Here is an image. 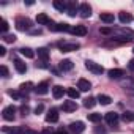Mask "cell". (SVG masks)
Returning <instances> with one entry per match:
<instances>
[{
  "mask_svg": "<svg viewBox=\"0 0 134 134\" xmlns=\"http://www.w3.org/2000/svg\"><path fill=\"white\" fill-rule=\"evenodd\" d=\"M57 46L62 52H73V51H77L81 47V44L77 41H58Z\"/></svg>",
  "mask_w": 134,
  "mask_h": 134,
  "instance_id": "obj_1",
  "label": "cell"
},
{
  "mask_svg": "<svg viewBox=\"0 0 134 134\" xmlns=\"http://www.w3.org/2000/svg\"><path fill=\"white\" fill-rule=\"evenodd\" d=\"M32 21L29 18H18L16 19V29L19 32H25V30H30L32 29Z\"/></svg>",
  "mask_w": 134,
  "mask_h": 134,
  "instance_id": "obj_2",
  "label": "cell"
},
{
  "mask_svg": "<svg viewBox=\"0 0 134 134\" xmlns=\"http://www.w3.org/2000/svg\"><path fill=\"white\" fill-rule=\"evenodd\" d=\"M16 112H18V109H16L14 106H7V107L3 109V112H2V117H3V120H7V121H14Z\"/></svg>",
  "mask_w": 134,
  "mask_h": 134,
  "instance_id": "obj_3",
  "label": "cell"
},
{
  "mask_svg": "<svg viewBox=\"0 0 134 134\" xmlns=\"http://www.w3.org/2000/svg\"><path fill=\"white\" fill-rule=\"evenodd\" d=\"M85 68L88 70V71H92L93 74H103L104 73V68L99 65V63H95V62H92V60H87L85 62Z\"/></svg>",
  "mask_w": 134,
  "mask_h": 134,
  "instance_id": "obj_4",
  "label": "cell"
},
{
  "mask_svg": "<svg viewBox=\"0 0 134 134\" xmlns=\"http://www.w3.org/2000/svg\"><path fill=\"white\" fill-rule=\"evenodd\" d=\"M120 85L123 87L125 92L134 95V79H132V77H123V79L120 81Z\"/></svg>",
  "mask_w": 134,
  "mask_h": 134,
  "instance_id": "obj_5",
  "label": "cell"
},
{
  "mask_svg": "<svg viewBox=\"0 0 134 134\" xmlns=\"http://www.w3.org/2000/svg\"><path fill=\"white\" fill-rule=\"evenodd\" d=\"M68 129H70L73 134H81V132H84L85 125H84L82 121H73V123L68 126Z\"/></svg>",
  "mask_w": 134,
  "mask_h": 134,
  "instance_id": "obj_6",
  "label": "cell"
},
{
  "mask_svg": "<svg viewBox=\"0 0 134 134\" xmlns=\"http://www.w3.org/2000/svg\"><path fill=\"white\" fill-rule=\"evenodd\" d=\"M79 16L84 18V19L92 16V8H90L88 3H81V5H79Z\"/></svg>",
  "mask_w": 134,
  "mask_h": 134,
  "instance_id": "obj_7",
  "label": "cell"
},
{
  "mask_svg": "<svg viewBox=\"0 0 134 134\" xmlns=\"http://www.w3.org/2000/svg\"><path fill=\"white\" fill-rule=\"evenodd\" d=\"M13 62H14V68H16V71H18L19 74H25V73H27V65H25L21 58H14Z\"/></svg>",
  "mask_w": 134,
  "mask_h": 134,
  "instance_id": "obj_8",
  "label": "cell"
},
{
  "mask_svg": "<svg viewBox=\"0 0 134 134\" xmlns=\"http://www.w3.org/2000/svg\"><path fill=\"white\" fill-rule=\"evenodd\" d=\"M58 68H60V71H71L73 68H74V63L71 62V60H68V58H66V60H62L60 63H58Z\"/></svg>",
  "mask_w": 134,
  "mask_h": 134,
  "instance_id": "obj_9",
  "label": "cell"
},
{
  "mask_svg": "<svg viewBox=\"0 0 134 134\" xmlns=\"http://www.w3.org/2000/svg\"><path fill=\"white\" fill-rule=\"evenodd\" d=\"M35 93L36 95H47L49 93V84L44 81V82H40L36 87H35Z\"/></svg>",
  "mask_w": 134,
  "mask_h": 134,
  "instance_id": "obj_10",
  "label": "cell"
},
{
  "mask_svg": "<svg viewBox=\"0 0 134 134\" xmlns=\"http://www.w3.org/2000/svg\"><path fill=\"white\" fill-rule=\"evenodd\" d=\"M104 120H106V123H107V125L115 126V125L118 123V114H115V112H107V114H106V117H104Z\"/></svg>",
  "mask_w": 134,
  "mask_h": 134,
  "instance_id": "obj_11",
  "label": "cell"
},
{
  "mask_svg": "<svg viewBox=\"0 0 134 134\" xmlns=\"http://www.w3.org/2000/svg\"><path fill=\"white\" fill-rule=\"evenodd\" d=\"M46 121L47 123H57L58 121V110L57 109H51L46 114Z\"/></svg>",
  "mask_w": 134,
  "mask_h": 134,
  "instance_id": "obj_12",
  "label": "cell"
},
{
  "mask_svg": "<svg viewBox=\"0 0 134 134\" xmlns=\"http://www.w3.org/2000/svg\"><path fill=\"white\" fill-rule=\"evenodd\" d=\"M71 33L76 36H85L87 35V27L85 25H74L71 27Z\"/></svg>",
  "mask_w": 134,
  "mask_h": 134,
  "instance_id": "obj_13",
  "label": "cell"
},
{
  "mask_svg": "<svg viewBox=\"0 0 134 134\" xmlns=\"http://www.w3.org/2000/svg\"><path fill=\"white\" fill-rule=\"evenodd\" d=\"M62 109L65 112H74V110H77V104H76V101H65L62 104Z\"/></svg>",
  "mask_w": 134,
  "mask_h": 134,
  "instance_id": "obj_14",
  "label": "cell"
},
{
  "mask_svg": "<svg viewBox=\"0 0 134 134\" xmlns=\"http://www.w3.org/2000/svg\"><path fill=\"white\" fill-rule=\"evenodd\" d=\"M36 22H38L40 25H49L52 21H51V18H49L47 14H44V13H40V14L36 16Z\"/></svg>",
  "mask_w": 134,
  "mask_h": 134,
  "instance_id": "obj_15",
  "label": "cell"
},
{
  "mask_svg": "<svg viewBox=\"0 0 134 134\" xmlns=\"http://www.w3.org/2000/svg\"><path fill=\"white\" fill-rule=\"evenodd\" d=\"M107 74H109V77H110V79H121V77L125 76V71H123V70L115 68V70H109V71H107Z\"/></svg>",
  "mask_w": 134,
  "mask_h": 134,
  "instance_id": "obj_16",
  "label": "cell"
},
{
  "mask_svg": "<svg viewBox=\"0 0 134 134\" xmlns=\"http://www.w3.org/2000/svg\"><path fill=\"white\" fill-rule=\"evenodd\" d=\"M77 88H79L81 92H88V90L92 88V84H90L87 79H79V81H77Z\"/></svg>",
  "mask_w": 134,
  "mask_h": 134,
  "instance_id": "obj_17",
  "label": "cell"
},
{
  "mask_svg": "<svg viewBox=\"0 0 134 134\" xmlns=\"http://www.w3.org/2000/svg\"><path fill=\"white\" fill-rule=\"evenodd\" d=\"M3 132H7V134H24V126H21V128H16V126H13V128L3 126Z\"/></svg>",
  "mask_w": 134,
  "mask_h": 134,
  "instance_id": "obj_18",
  "label": "cell"
},
{
  "mask_svg": "<svg viewBox=\"0 0 134 134\" xmlns=\"http://www.w3.org/2000/svg\"><path fill=\"white\" fill-rule=\"evenodd\" d=\"M54 8L55 10H58V11H66V10H68V3H66V2H63V0H54Z\"/></svg>",
  "mask_w": 134,
  "mask_h": 134,
  "instance_id": "obj_19",
  "label": "cell"
},
{
  "mask_svg": "<svg viewBox=\"0 0 134 134\" xmlns=\"http://www.w3.org/2000/svg\"><path fill=\"white\" fill-rule=\"evenodd\" d=\"M70 16H76V13H79V5L76 2H68V10H66Z\"/></svg>",
  "mask_w": 134,
  "mask_h": 134,
  "instance_id": "obj_20",
  "label": "cell"
},
{
  "mask_svg": "<svg viewBox=\"0 0 134 134\" xmlns=\"http://www.w3.org/2000/svg\"><path fill=\"white\" fill-rule=\"evenodd\" d=\"M118 19H120L121 24H129V22L132 21V14H131V13H125V11H121V13L118 14Z\"/></svg>",
  "mask_w": 134,
  "mask_h": 134,
  "instance_id": "obj_21",
  "label": "cell"
},
{
  "mask_svg": "<svg viewBox=\"0 0 134 134\" xmlns=\"http://www.w3.org/2000/svg\"><path fill=\"white\" fill-rule=\"evenodd\" d=\"M63 95H65V90H63L62 85H55V87L52 88V96H54L55 99H60Z\"/></svg>",
  "mask_w": 134,
  "mask_h": 134,
  "instance_id": "obj_22",
  "label": "cell"
},
{
  "mask_svg": "<svg viewBox=\"0 0 134 134\" xmlns=\"http://www.w3.org/2000/svg\"><path fill=\"white\" fill-rule=\"evenodd\" d=\"M99 19H101L103 22H106V24H112V22L115 21V18H114L112 13H101V14H99Z\"/></svg>",
  "mask_w": 134,
  "mask_h": 134,
  "instance_id": "obj_23",
  "label": "cell"
},
{
  "mask_svg": "<svg viewBox=\"0 0 134 134\" xmlns=\"http://www.w3.org/2000/svg\"><path fill=\"white\" fill-rule=\"evenodd\" d=\"M38 57H40L44 63H47V60H49V51H47L46 47H40V49H38Z\"/></svg>",
  "mask_w": 134,
  "mask_h": 134,
  "instance_id": "obj_24",
  "label": "cell"
},
{
  "mask_svg": "<svg viewBox=\"0 0 134 134\" xmlns=\"http://www.w3.org/2000/svg\"><path fill=\"white\" fill-rule=\"evenodd\" d=\"M98 103L101 104V106H109L110 103H112V98L110 96H107V95H98Z\"/></svg>",
  "mask_w": 134,
  "mask_h": 134,
  "instance_id": "obj_25",
  "label": "cell"
},
{
  "mask_svg": "<svg viewBox=\"0 0 134 134\" xmlns=\"http://www.w3.org/2000/svg\"><path fill=\"white\" fill-rule=\"evenodd\" d=\"M55 32H71V27L65 22H60V24H55Z\"/></svg>",
  "mask_w": 134,
  "mask_h": 134,
  "instance_id": "obj_26",
  "label": "cell"
},
{
  "mask_svg": "<svg viewBox=\"0 0 134 134\" xmlns=\"http://www.w3.org/2000/svg\"><path fill=\"white\" fill-rule=\"evenodd\" d=\"M19 52H21L24 57H27V58H33V57H35V52H33L30 47H22V49H19Z\"/></svg>",
  "mask_w": 134,
  "mask_h": 134,
  "instance_id": "obj_27",
  "label": "cell"
},
{
  "mask_svg": "<svg viewBox=\"0 0 134 134\" xmlns=\"http://www.w3.org/2000/svg\"><path fill=\"white\" fill-rule=\"evenodd\" d=\"M95 104H96V98H93V96H88L84 99V107H87V109H92Z\"/></svg>",
  "mask_w": 134,
  "mask_h": 134,
  "instance_id": "obj_28",
  "label": "cell"
},
{
  "mask_svg": "<svg viewBox=\"0 0 134 134\" xmlns=\"http://www.w3.org/2000/svg\"><path fill=\"white\" fill-rule=\"evenodd\" d=\"M66 95H68L71 99H77V98H79V90H76V88L70 87L68 90H66Z\"/></svg>",
  "mask_w": 134,
  "mask_h": 134,
  "instance_id": "obj_29",
  "label": "cell"
},
{
  "mask_svg": "<svg viewBox=\"0 0 134 134\" xmlns=\"http://www.w3.org/2000/svg\"><path fill=\"white\" fill-rule=\"evenodd\" d=\"M8 95H10L11 98H14V99H22V98H27V95H24L22 92H13V90H10V92H8Z\"/></svg>",
  "mask_w": 134,
  "mask_h": 134,
  "instance_id": "obj_30",
  "label": "cell"
},
{
  "mask_svg": "<svg viewBox=\"0 0 134 134\" xmlns=\"http://www.w3.org/2000/svg\"><path fill=\"white\" fill-rule=\"evenodd\" d=\"M33 87V84L32 82H27V84H21V87H19V92H22V93H29V90Z\"/></svg>",
  "mask_w": 134,
  "mask_h": 134,
  "instance_id": "obj_31",
  "label": "cell"
},
{
  "mask_svg": "<svg viewBox=\"0 0 134 134\" xmlns=\"http://www.w3.org/2000/svg\"><path fill=\"white\" fill-rule=\"evenodd\" d=\"M87 117H88V121H92V123L101 121V114H88Z\"/></svg>",
  "mask_w": 134,
  "mask_h": 134,
  "instance_id": "obj_32",
  "label": "cell"
},
{
  "mask_svg": "<svg viewBox=\"0 0 134 134\" xmlns=\"http://www.w3.org/2000/svg\"><path fill=\"white\" fill-rule=\"evenodd\" d=\"M121 120L126 121V123L128 121H132L134 120V114L132 112H125V114H121Z\"/></svg>",
  "mask_w": 134,
  "mask_h": 134,
  "instance_id": "obj_33",
  "label": "cell"
},
{
  "mask_svg": "<svg viewBox=\"0 0 134 134\" xmlns=\"http://www.w3.org/2000/svg\"><path fill=\"white\" fill-rule=\"evenodd\" d=\"M0 30H2V33H3V35H7V32H8V22H7L5 19L0 21Z\"/></svg>",
  "mask_w": 134,
  "mask_h": 134,
  "instance_id": "obj_34",
  "label": "cell"
},
{
  "mask_svg": "<svg viewBox=\"0 0 134 134\" xmlns=\"http://www.w3.org/2000/svg\"><path fill=\"white\" fill-rule=\"evenodd\" d=\"M19 110H21V115H24V117H25V115L30 112V107H29L27 104H22V106L19 107Z\"/></svg>",
  "mask_w": 134,
  "mask_h": 134,
  "instance_id": "obj_35",
  "label": "cell"
},
{
  "mask_svg": "<svg viewBox=\"0 0 134 134\" xmlns=\"http://www.w3.org/2000/svg\"><path fill=\"white\" fill-rule=\"evenodd\" d=\"M3 41H5V43H14V41H16V36H14V35H5V36H3Z\"/></svg>",
  "mask_w": 134,
  "mask_h": 134,
  "instance_id": "obj_36",
  "label": "cell"
},
{
  "mask_svg": "<svg viewBox=\"0 0 134 134\" xmlns=\"http://www.w3.org/2000/svg\"><path fill=\"white\" fill-rule=\"evenodd\" d=\"M0 71H2V77H8V76H10V73H8V68H7L5 65H2V66H0Z\"/></svg>",
  "mask_w": 134,
  "mask_h": 134,
  "instance_id": "obj_37",
  "label": "cell"
},
{
  "mask_svg": "<svg viewBox=\"0 0 134 134\" xmlns=\"http://www.w3.org/2000/svg\"><path fill=\"white\" fill-rule=\"evenodd\" d=\"M99 32H101L103 35H112V33H114V30H112V29H107V27H103V29H99Z\"/></svg>",
  "mask_w": 134,
  "mask_h": 134,
  "instance_id": "obj_38",
  "label": "cell"
},
{
  "mask_svg": "<svg viewBox=\"0 0 134 134\" xmlns=\"http://www.w3.org/2000/svg\"><path fill=\"white\" fill-rule=\"evenodd\" d=\"M95 134H107V132H106V129H104V128L96 126V128H95Z\"/></svg>",
  "mask_w": 134,
  "mask_h": 134,
  "instance_id": "obj_39",
  "label": "cell"
},
{
  "mask_svg": "<svg viewBox=\"0 0 134 134\" xmlns=\"http://www.w3.org/2000/svg\"><path fill=\"white\" fill-rule=\"evenodd\" d=\"M43 110H44V106H43V104H38V106L35 107V114H36V115H38V114H41Z\"/></svg>",
  "mask_w": 134,
  "mask_h": 134,
  "instance_id": "obj_40",
  "label": "cell"
},
{
  "mask_svg": "<svg viewBox=\"0 0 134 134\" xmlns=\"http://www.w3.org/2000/svg\"><path fill=\"white\" fill-rule=\"evenodd\" d=\"M24 134H38V132L33 131V129H30V128H24Z\"/></svg>",
  "mask_w": 134,
  "mask_h": 134,
  "instance_id": "obj_41",
  "label": "cell"
},
{
  "mask_svg": "<svg viewBox=\"0 0 134 134\" xmlns=\"http://www.w3.org/2000/svg\"><path fill=\"white\" fill-rule=\"evenodd\" d=\"M128 68H129V71H132V73H134V58H132V60H129Z\"/></svg>",
  "mask_w": 134,
  "mask_h": 134,
  "instance_id": "obj_42",
  "label": "cell"
},
{
  "mask_svg": "<svg viewBox=\"0 0 134 134\" xmlns=\"http://www.w3.org/2000/svg\"><path fill=\"white\" fill-rule=\"evenodd\" d=\"M40 134H54V131H52L51 128H46V129H43Z\"/></svg>",
  "mask_w": 134,
  "mask_h": 134,
  "instance_id": "obj_43",
  "label": "cell"
},
{
  "mask_svg": "<svg viewBox=\"0 0 134 134\" xmlns=\"http://www.w3.org/2000/svg\"><path fill=\"white\" fill-rule=\"evenodd\" d=\"M54 134H66V129L58 128V129H55V131H54Z\"/></svg>",
  "mask_w": 134,
  "mask_h": 134,
  "instance_id": "obj_44",
  "label": "cell"
},
{
  "mask_svg": "<svg viewBox=\"0 0 134 134\" xmlns=\"http://www.w3.org/2000/svg\"><path fill=\"white\" fill-rule=\"evenodd\" d=\"M5 54H7V49H5L3 46H0V55H2V57H3Z\"/></svg>",
  "mask_w": 134,
  "mask_h": 134,
  "instance_id": "obj_45",
  "label": "cell"
},
{
  "mask_svg": "<svg viewBox=\"0 0 134 134\" xmlns=\"http://www.w3.org/2000/svg\"><path fill=\"white\" fill-rule=\"evenodd\" d=\"M30 33H32V35H40V33H41V30H40V29H38V30H32Z\"/></svg>",
  "mask_w": 134,
  "mask_h": 134,
  "instance_id": "obj_46",
  "label": "cell"
},
{
  "mask_svg": "<svg viewBox=\"0 0 134 134\" xmlns=\"http://www.w3.org/2000/svg\"><path fill=\"white\" fill-rule=\"evenodd\" d=\"M132 52H134V49H132Z\"/></svg>",
  "mask_w": 134,
  "mask_h": 134,
  "instance_id": "obj_47",
  "label": "cell"
}]
</instances>
